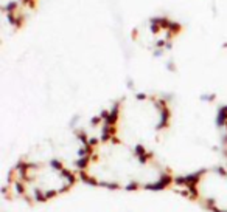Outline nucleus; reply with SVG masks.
I'll return each instance as SVG.
<instances>
[{"mask_svg":"<svg viewBox=\"0 0 227 212\" xmlns=\"http://www.w3.org/2000/svg\"><path fill=\"white\" fill-rule=\"evenodd\" d=\"M75 180L72 170L54 160L25 161L13 170L9 186L16 195L31 203H41L70 190Z\"/></svg>","mask_w":227,"mask_h":212,"instance_id":"3","label":"nucleus"},{"mask_svg":"<svg viewBox=\"0 0 227 212\" xmlns=\"http://www.w3.org/2000/svg\"><path fill=\"white\" fill-rule=\"evenodd\" d=\"M81 175L92 184L112 189H156L170 181L162 163L114 136L92 146Z\"/></svg>","mask_w":227,"mask_h":212,"instance_id":"1","label":"nucleus"},{"mask_svg":"<svg viewBox=\"0 0 227 212\" xmlns=\"http://www.w3.org/2000/svg\"><path fill=\"white\" fill-rule=\"evenodd\" d=\"M224 149H226V155H227V124H226V133H224Z\"/></svg>","mask_w":227,"mask_h":212,"instance_id":"5","label":"nucleus"},{"mask_svg":"<svg viewBox=\"0 0 227 212\" xmlns=\"http://www.w3.org/2000/svg\"><path fill=\"white\" fill-rule=\"evenodd\" d=\"M170 110L163 99L136 94L125 98L112 112L114 138L146 150L168 127Z\"/></svg>","mask_w":227,"mask_h":212,"instance_id":"2","label":"nucleus"},{"mask_svg":"<svg viewBox=\"0 0 227 212\" xmlns=\"http://www.w3.org/2000/svg\"><path fill=\"white\" fill-rule=\"evenodd\" d=\"M190 195L213 212H227V170L212 167L188 180Z\"/></svg>","mask_w":227,"mask_h":212,"instance_id":"4","label":"nucleus"}]
</instances>
